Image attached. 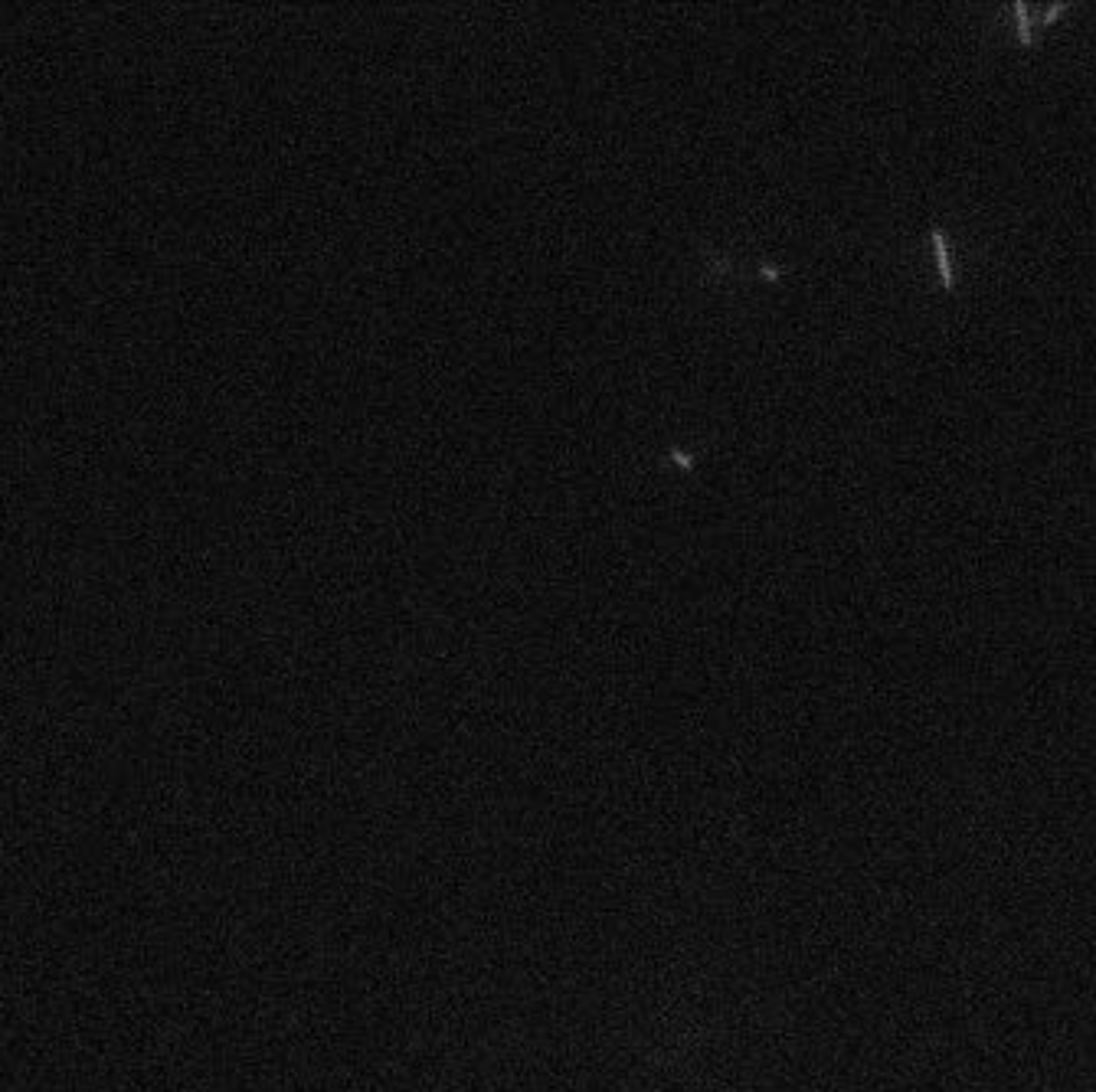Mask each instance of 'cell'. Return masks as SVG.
<instances>
[{
  "instance_id": "1",
  "label": "cell",
  "mask_w": 1096,
  "mask_h": 1092,
  "mask_svg": "<svg viewBox=\"0 0 1096 1092\" xmlns=\"http://www.w3.org/2000/svg\"><path fill=\"white\" fill-rule=\"evenodd\" d=\"M933 242H936V259H940V275H942V285L952 288V271H950V259H946V246H942V233L940 229H933Z\"/></svg>"
}]
</instances>
